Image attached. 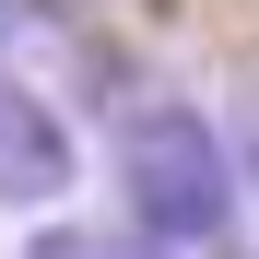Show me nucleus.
I'll use <instances>...</instances> for the list:
<instances>
[{
	"label": "nucleus",
	"mask_w": 259,
	"mask_h": 259,
	"mask_svg": "<svg viewBox=\"0 0 259 259\" xmlns=\"http://www.w3.org/2000/svg\"><path fill=\"white\" fill-rule=\"evenodd\" d=\"M24 259H130V247H118V236H82V224H48Z\"/></svg>",
	"instance_id": "nucleus-3"
},
{
	"label": "nucleus",
	"mask_w": 259,
	"mask_h": 259,
	"mask_svg": "<svg viewBox=\"0 0 259 259\" xmlns=\"http://www.w3.org/2000/svg\"><path fill=\"white\" fill-rule=\"evenodd\" d=\"M130 189V247L142 259H236V165L200 106H142L118 142Z\"/></svg>",
	"instance_id": "nucleus-1"
},
{
	"label": "nucleus",
	"mask_w": 259,
	"mask_h": 259,
	"mask_svg": "<svg viewBox=\"0 0 259 259\" xmlns=\"http://www.w3.org/2000/svg\"><path fill=\"white\" fill-rule=\"evenodd\" d=\"M59 189H71V130H59V106L0 71V200L35 212V200H59Z\"/></svg>",
	"instance_id": "nucleus-2"
}]
</instances>
